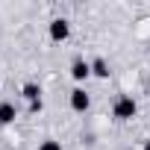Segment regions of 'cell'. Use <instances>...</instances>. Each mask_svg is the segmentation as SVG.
Wrapping results in <instances>:
<instances>
[{"label":"cell","instance_id":"obj_6","mask_svg":"<svg viewBox=\"0 0 150 150\" xmlns=\"http://www.w3.org/2000/svg\"><path fill=\"white\" fill-rule=\"evenodd\" d=\"M21 97L27 100V103H35V100H41V86L38 83H24V88H21Z\"/></svg>","mask_w":150,"mask_h":150},{"label":"cell","instance_id":"obj_9","mask_svg":"<svg viewBox=\"0 0 150 150\" xmlns=\"http://www.w3.org/2000/svg\"><path fill=\"white\" fill-rule=\"evenodd\" d=\"M44 109V100H35V103H30V115H38Z\"/></svg>","mask_w":150,"mask_h":150},{"label":"cell","instance_id":"obj_8","mask_svg":"<svg viewBox=\"0 0 150 150\" xmlns=\"http://www.w3.org/2000/svg\"><path fill=\"white\" fill-rule=\"evenodd\" d=\"M38 150H62V144H59L56 138H44V141L38 144Z\"/></svg>","mask_w":150,"mask_h":150},{"label":"cell","instance_id":"obj_3","mask_svg":"<svg viewBox=\"0 0 150 150\" xmlns=\"http://www.w3.org/2000/svg\"><path fill=\"white\" fill-rule=\"evenodd\" d=\"M88 106H91V97H88V91L86 88H74L71 91V109L74 112H88Z\"/></svg>","mask_w":150,"mask_h":150},{"label":"cell","instance_id":"obj_10","mask_svg":"<svg viewBox=\"0 0 150 150\" xmlns=\"http://www.w3.org/2000/svg\"><path fill=\"white\" fill-rule=\"evenodd\" d=\"M144 150H150V141H144Z\"/></svg>","mask_w":150,"mask_h":150},{"label":"cell","instance_id":"obj_5","mask_svg":"<svg viewBox=\"0 0 150 150\" xmlns=\"http://www.w3.org/2000/svg\"><path fill=\"white\" fill-rule=\"evenodd\" d=\"M18 118V106L12 100H0V127H9Z\"/></svg>","mask_w":150,"mask_h":150},{"label":"cell","instance_id":"obj_4","mask_svg":"<svg viewBox=\"0 0 150 150\" xmlns=\"http://www.w3.org/2000/svg\"><path fill=\"white\" fill-rule=\"evenodd\" d=\"M71 77L77 80V83L88 80V77H91V62H86V59H74V62H71Z\"/></svg>","mask_w":150,"mask_h":150},{"label":"cell","instance_id":"obj_7","mask_svg":"<svg viewBox=\"0 0 150 150\" xmlns=\"http://www.w3.org/2000/svg\"><path fill=\"white\" fill-rule=\"evenodd\" d=\"M91 74L94 77H100V80H109V62L103 59V56H97V59H91Z\"/></svg>","mask_w":150,"mask_h":150},{"label":"cell","instance_id":"obj_2","mask_svg":"<svg viewBox=\"0 0 150 150\" xmlns=\"http://www.w3.org/2000/svg\"><path fill=\"white\" fill-rule=\"evenodd\" d=\"M47 35H50V41L62 44V41L71 35V24H68L65 18H53V21L47 24Z\"/></svg>","mask_w":150,"mask_h":150},{"label":"cell","instance_id":"obj_1","mask_svg":"<svg viewBox=\"0 0 150 150\" xmlns=\"http://www.w3.org/2000/svg\"><path fill=\"white\" fill-rule=\"evenodd\" d=\"M135 112H138V103L132 100V94H121L115 100V106H112V118L115 121H129V118H135Z\"/></svg>","mask_w":150,"mask_h":150}]
</instances>
